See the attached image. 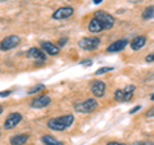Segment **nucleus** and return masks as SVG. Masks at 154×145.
<instances>
[{
    "label": "nucleus",
    "mask_w": 154,
    "mask_h": 145,
    "mask_svg": "<svg viewBox=\"0 0 154 145\" xmlns=\"http://www.w3.org/2000/svg\"><path fill=\"white\" fill-rule=\"evenodd\" d=\"M145 116L149 118V117H154V107H152L150 109H148L146 110V113H145Z\"/></svg>",
    "instance_id": "b1692460"
},
{
    "label": "nucleus",
    "mask_w": 154,
    "mask_h": 145,
    "mask_svg": "<svg viewBox=\"0 0 154 145\" xmlns=\"http://www.w3.org/2000/svg\"><path fill=\"white\" fill-rule=\"evenodd\" d=\"M51 103V98L49 95H41V96H37L36 99H33L31 101V107L32 108H37V109H40V108H45L48 107Z\"/></svg>",
    "instance_id": "0eeeda50"
},
{
    "label": "nucleus",
    "mask_w": 154,
    "mask_h": 145,
    "mask_svg": "<svg viewBox=\"0 0 154 145\" xmlns=\"http://www.w3.org/2000/svg\"><path fill=\"white\" fill-rule=\"evenodd\" d=\"M134 145H154V144H146V143H136Z\"/></svg>",
    "instance_id": "cd10ccee"
},
{
    "label": "nucleus",
    "mask_w": 154,
    "mask_h": 145,
    "mask_svg": "<svg viewBox=\"0 0 154 145\" xmlns=\"http://www.w3.org/2000/svg\"><path fill=\"white\" fill-rule=\"evenodd\" d=\"M112 69H113V67H102V68L96 69L95 75H104V73H107V72L112 71Z\"/></svg>",
    "instance_id": "412c9836"
},
{
    "label": "nucleus",
    "mask_w": 154,
    "mask_h": 145,
    "mask_svg": "<svg viewBox=\"0 0 154 145\" xmlns=\"http://www.w3.org/2000/svg\"><path fill=\"white\" fill-rule=\"evenodd\" d=\"M2 113H3V107L0 105V114H2Z\"/></svg>",
    "instance_id": "c756f323"
},
{
    "label": "nucleus",
    "mask_w": 154,
    "mask_h": 145,
    "mask_svg": "<svg viewBox=\"0 0 154 145\" xmlns=\"http://www.w3.org/2000/svg\"><path fill=\"white\" fill-rule=\"evenodd\" d=\"M91 93L98 98H102L105 93V84L103 81H94L91 85Z\"/></svg>",
    "instance_id": "9d476101"
},
{
    "label": "nucleus",
    "mask_w": 154,
    "mask_h": 145,
    "mask_svg": "<svg viewBox=\"0 0 154 145\" xmlns=\"http://www.w3.org/2000/svg\"><path fill=\"white\" fill-rule=\"evenodd\" d=\"M114 99L117 101H125V93H123V90H116Z\"/></svg>",
    "instance_id": "6ab92c4d"
},
{
    "label": "nucleus",
    "mask_w": 154,
    "mask_h": 145,
    "mask_svg": "<svg viewBox=\"0 0 154 145\" xmlns=\"http://www.w3.org/2000/svg\"><path fill=\"white\" fill-rule=\"evenodd\" d=\"M140 109H141V107H140V105H137V107H135V108H132L131 110H130V114H134L135 112H139Z\"/></svg>",
    "instance_id": "a878e982"
},
{
    "label": "nucleus",
    "mask_w": 154,
    "mask_h": 145,
    "mask_svg": "<svg viewBox=\"0 0 154 145\" xmlns=\"http://www.w3.org/2000/svg\"><path fill=\"white\" fill-rule=\"evenodd\" d=\"M22 121V114L21 113H11L7 117L5 122H4V128L5 130H12L17 126V125Z\"/></svg>",
    "instance_id": "423d86ee"
},
{
    "label": "nucleus",
    "mask_w": 154,
    "mask_h": 145,
    "mask_svg": "<svg viewBox=\"0 0 154 145\" xmlns=\"http://www.w3.org/2000/svg\"><path fill=\"white\" fill-rule=\"evenodd\" d=\"M145 44H146V37L145 36H136L131 42H130L132 50H140L141 48H144Z\"/></svg>",
    "instance_id": "ddd939ff"
},
{
    "label": "nucleus",
    "mask_w": 154,
    "mask_h": 145,
    "mask_svg": "<svg viewBox=\"0 0 154 145\" xmlns=\"http://www.w3.org/2000/svg\"><path fill=\"white\" fill-rule=\"evenodd\" d=\"M41 48L49 55H57L58 53H59V48H58L57 45H54L53 42H50V41H42L41 42Z\"/></svg>",
    "instance_id": "f8f14e48"
},
{
    "label": "nucleus",
    "mask_w": 154,
    "mask_h": 145,
    "mask_svg": "<svg viewBox=\"0 0 154 145\" xmlns=\"http://www.w3.org/2000/svg\"><path fill=\"white\" fill-rule=\"evenodd\" d=\"M94 18H96L98 21H100V23H102L103 27H104V30L112 28V27L114 26V22H116L114 18H113V16H110L109 13L104 12V11H98V12H95Z\"/></svg>",
    "instance_id": "7ed1b4c3"
},
{
    "label": "nucleus",
    "mask_w": 154,
    "mask_h": 145,
    "mask_svg": "<svg viewBox=\"0 0 154 145\" xmlns=\"http://www.w3.org/2000/svg\"><path fill=\"white\" fill-rule=\"evenodd\" d=\"M128 44V41L126 40V39H122V40H117V41H114L112 42L108 48H107V51L108 53H118V51H121L123 50L127 46Z\"/></svg>",
    "instance_id": "1a4fd4ad"
},
{
    "label": "nucleus",
    "mask_w": 154,
    "mask_h": 145,
    "mask_svg": "<svg viewBox=\"0 0 154 145\" xmlns=\"http://www.w3.org/2000/svg\"><path fill=\"white\" fill-rule=\"evenodd\" d=\"M75 121V117L72 114H66L58 118H51L48 121V127L53 131H63L67 127H69Z\"/></svg>",
    "instance_id": "f257e3e1"
},
{
    "label": "nucleus",
    "mask_w": 154,
    "mask_h": 145,
    "mask_svg": "<svg viewBox=\"0 0 154 145\" xmlns=\"http://www.w3.org/2000/svg\"><path fill=\"white\" fill-rule=\"evenodd\" d=\"M107 145H126V144H122V143H114V141H113V143H108Z\"/></svg>",
    "instance_id": "bb28decb"
},
{
    "label": "nucleus",
    "mask_w": 154,
    "mask_h": 145,
    "mask_svg": "<svg viewBox=\"0 0 154 145\" xmlns=\"http://www.w3.org/2000/svg\"><path fill=\"white\" fill-rule=\"evenodd\" d=\"M12 94L11 90H5V91H0V98H5V96H9Z\"/></svg>",
    "instance_id": "5701e85b"
},
{
    "label": "nucleus",
    "mask_w": 154,
    "mask_h": 145,
    "mask_svg": "<svg viewBox=\"0 0 154 145\" xmlns=\"http://www.w3.org/2000/svg\"><path fill=\"white\" fill-rule=\"evenodd\" d=\"M145 60L148 62V63H152V62H154V53H150L149 55L145 57Z\"/></svg>",
    "instance_id": "4be33fe9"
},
{
    "label": "nucleus",
    "mask_w": 154,
    "mask_h": 145,
    "mask_svg": "<svg viewBox=\"0 0 154 145\" xmlns=\"http://www.w3.org/2000/svg\"><path fill=\"white\" fill-rule=\"evenodd\" d=\"M42 143L45 145H64L62 141L59 140H57L54 136H51V135H45V136H42Z\"/></svg>",
    "instance_id": "dca6fc26"
},
{
    "label": "nucleus",
    "mask_w": 154,
    "mask_h": 145,
    "mask_svg": "<svg viewBox=\"0 0 154 145\" xmlns=\"http://www.w3.org/2000/svg\"><path fill=\"white\" fill-rule=\"evenodd\" d=\"M103 30H104V27H103L102 23H100V21H98L96 18H93V19L90 21V23H89V31H90V32L98 33V32L103 31Z\"/></svg>",
    "instance_id": "2eb2a0df"
},
{
    "label": "nucleus",
    "mask_w": 154,
    "mask_h": 145,
    "mask_svg": "<svg viewBox=\"0 0 154 145\" xmlns=\"http://www.w3.org/2000/svg\"><path fill=\"white\" fill-rule=\"evenodd\" d=\"M44 89H45V86H44V85H42V84H38V85H36V86H33L32 89L28 90V94L32 95V94L38 93V91H40V90H44Z\"/></svg>",
    "instance_id": "aec40b11"
},
{
    "label": "nucleus",
    "mask_w": 154,
    "mask_h": 145,
    "mask_svg": "<svg viewBox=\"0 0 154 145\" xmlns=\"http://www.w3.org/2000/svg\"><path fill=\"white\" fill-rule=\"evenodd\" d=\"M98 101L95 99H88L82 101V103H79L75 105V110L79 113H91L98 108Z\"/></svg>",
    "instance_id": "f03ea898"
},
{
    "label": "nucleus",
    "mask_w": 154,
    "mask_h": 145,
    "mask_svg": "<svg viewBox=\"0 0 154 145\" xmlns=\"http://www.w3.org/2000/svg\"><path fill=\"white\" fill-rule=\"evenodd\" d=\"M67 41H68V40H67V37H62L59 40V46H64Z\"/></svg>",
    "instance_id": "393cba45"
},
{
    "label": "nucleus",
    "mask_w": 154,
    "mask_h": 145,
    "mask_svg": "<svg viewBox=\"0 0 154 145\" xmlns=\"http://www.w3.org/2000/svg\"><path fill=\"white\" fill-rule=\"evenodd\" d=\"M73 14V8L72 7H62L53 13V18L54 19H66Z\"/></svg>",
    "instance_id": "6e6552de"
},
{
    "label": "nucleus",
    "mask_w": 154,
    "mask_h": 145,
    "mask_svg": "<svg viewBox=\"0 0 154 145\" xmlns=\"http://www.w3.org/2000/svg\"><path fill=\"white\" fill-rule=\"evenodd\" d=\"M152 100H154V94H153V95H152Z\"/></svg>",
    "instance_id": "7c9ffc66"
},
{
    "label": "nucleus",
    "mask_w": 154,
    "mask_h": 145,
    "mask_svg": "<svg viewBox=\"0 0 154 145\" xmlns=\"http://www.w3.org/2000/svg\"><path fill=\"white\" fill-rule=\"evenodd\" d=\"M27 140H28V135L27 134L14 135V136L11 137V144L12 145H25Z\"/></svg>",
    "instance_id": "4468645a"
},
{
    "label": "nucleus",
    "mask_w": 154,
    "mask_h": 145,
    "mask_svg": "<svg viewBox=\"0 0 154 145\" xmlns=\"http://www.w3.org/2000/svg\"><path fill=\"white\" fill-rule=\"evenodd\" d=\"M94 3L95 4H100V3H102V0H94Z\"/></svg>",
    "instance_id": "c85d7f7f"
},
{
    "label": "nucleus",
    "mask_w": 154,
    "mask_h": 145,
    "mask_svg": "<svg viewBox=\"0 0 154 145\" xmlns=\"http://www.w3.org/2000/svg\"><path fill=\"white\" fill-rule=\"evenodd\" d=\"M134 90H135V86L134 85H128V86L125 88V90H123V93H125V101H130V100L132 99Z\"/></svg>",
    "instance_id": "f3484780"
},
{
    "label": "nucleus",
    "mask_w": 154,
    "mask_h": 145,
    "mask_svg": "<svg viewBox=\"0 0 154 145\" xmlns=\"http://www.w3.org/2000/svg\"><path fill=\"white\" fill-rule=\"evenodd\" d=\"M99 44H100V40L98 37H95V36L84 37V39H81V40L79 41V46L81 48V49H84V50H95L96 48L99 46Z\"/></svg>",
    "instance_id": "20e7f679"
},
{
    "label": "nucleus",
    "mask_w": 154,
    "mask_h": 145,
    "mask_svg": "<svg viewBox=\"0 0 154 145\" xmlns=\"http://www.w3.org/2000/svg\"><path fill=\"white\" fill-rule=\"evenodd\" d=\"M143 18L144 19H152L154 18V5H150L145 8V11L143 12Z\"/></svg>",
    "instance_id": "a211bd4d"
},
{
    "label": "nucleus",
    "mask_w": 154,
    "mask_h": 145,
    "mask_svg": "<svg viewBox=\"0 0 154 145\" xmlns=\"http://www.w3.org/2000/svg\"><path fill=\"white\" fill-rule=\"evenodd\" d=\"M19 42H21V39H19L18 36L16 35H12V36H8L5 37L4 40L0 42V49L2 50H11L13 49V48H16Z\"/></svg>",
    "instance_id": "39448f33"
},
{
    "label": "nucleus",
    "mask_w": 154,
    "mask_h": 145,
    "mask_svg": "<svg viewBox=\"0 0 154 145\" xmlns=\"http://www.w3.org/2000/svg\"><path fill=\"white\" fill-rule=\"evenodd\" d=\"M27 55L30 57V58H32L33 60H36V62H44L45 58H46L45 53L41 51L40 49H37V48H31V49L28 50Z\"/></svg>",
    "instance_id": "9b49d317"
}]
</instances>
